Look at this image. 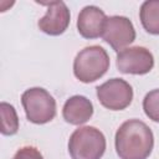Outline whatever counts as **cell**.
Here are the masks:
<instances>
[{
  "mask_svg": "<svg viewBox=\"0 0 159 159\" xmlns=\"http://www.w3.org/2000/svg\"><path fill=\"white\" fill-rule=\"evenodd\" d=\"M12 159H43V157L35 147H22L15 153Z\"/></svg>",
  "mask_w": 159,
  "mask_h": 159,
  "instance_id": "5bb4252c",
  "label": "cell"
},
{
  "mask_svg": "<svg viewBox=\"0 0 159 159\" xmlns=\"http://www.w3.org/2000/svg\"><path fill=\"white\" fill-rule=\"evenodd\" d=\"M107 20L103 10L94 5L84 6L77 19V30L80 35L84 39L92 40L102 36L103 26Z\"/></svg>",
  "mask_w": 159,
  "mask_h": 159,
  "instance_id": "9c48e42d",
  "label": "cell"
},
{
  "mask_svg": "<svg viewBox=\"0 0 159 159\" xmlns=\"http://www.w3.org/2000/svg\"><path fill=\"white\" fill-rule=\"evenodd\" d=\"M102 37L114 51L119 52L135 40V30L128 17L116 15L107 17Z\"/></svg>",
  "mask_w": 159,
  "mask_h": 159,
  "instance_id": "8992f818",
  "label": "cell"
},
{
  "mask_svg": "<svg viewBox=\"0 0 159 159\" xmlns=\"http://www.w3.org/2000/svg\"><path fill=\"white\" fill-rule=\"evenodd\" d=\"M109 68V56L101 46H88L81 50L73 61L75 77L83 82L91 83L99 80Z\"/></svg>",
  "mask_w": 159,
  "mask_h": 159,
  "instance_id": "7a4b0ae2",
  "label": "cell"
},
{
  "mask_svg": "<svg viewBox=\"0 0 159 159\" xmlns=\"http://www.w3.org/2000/svg\"><path fill=\"white\" fill-rule=\"evenodd\" d=\"M0 113H1V134L4 135H14L19 130V117L17 113L10 103L1 102L0 103Z\"/></svg>",
  "mask_w": 159,
  "mask_h": 159,
  "instance_id": "7c38bea8",
  "label": "cell"
},
{
  "mask_svg": "<svg viewBox=\"0 0 159 159\" xmlns=\"http://www.w3.org/2000/svg\"><path fill=\"white\" fill-rule=\"evenodd\" d=\"M99 103L111 111L125 109L133 99L132 86L122 78H111L97 87Z\"/></svg>",
  "mask_w": 159,
  "mask_h": 159,
  "instance_id": "5b68a950",
  "label": "cell"
},
{
  "mask_svg": "<svg viewBox=\"0 0 159 159\" xmlns=\"http://www.w3.org/2000/svg\"><path fill=\"white\" fill-rule=\"evenodd\" d=\"M21 103L26 118L31 123L45 124L56 116V101L45 88L32 87L26 89L21 96Z\"/></svg>",
  "mask_w": 159,
  "mask_h": 159,
  "instance_id": "277c9868",
  "label": "cell"
},
{
  "mask_svg": "<svg viewBox=\"0 0 159 159\" xmlns=\"http://www.w3.org/2000/svg\"><path fill=\"white\" fill-rule=\"evenodd\" d=\"M47 11L39 20V29L50 36L62 35L70 25V10L63 1H51L46 4Z\"/></svg>",
  "mask_w": 159,
  "mask_h": 159,
  "instance_id": "ba28073f",
  "label": "cell"
},
{
  "mask_svg": "<svg viewBox=\"0 0 159 159\" xmlns=\"http://www.w3.org/2000/svg\"><path fill=\"white\" fill-rule=\"evenodd\" d=\"M93 116V104L84 96L70 97L62 108L63 119L73 125H81L91 119Z\"/></svg>",
  "mask_w": 159,
  "mask_h": 159,
  "instance_id": "30bf717a",
  "label": "cell"
},
{
  "mask_svg": "<svg viewBox=\"0 0 159 159\" xmlns=\"http://www.w3.org/2000/svg\"><path fill=\"white\" fill-rule=\"evenodd\" d=\"M106 152V138L94 127L76 129L68 140V153L72 159H101Z\"/></svg>",
  "mask_w": 159,
  "mask_h": 159,
  "instance_id": "3957f363",
  "label": "cell"
},
{
  "mask_svg": "<svg viewBox=\"0 0 159 159\" xmlns=\"http://www.w3.org/2000/svg\"><path fill=\"white\" fill-rule=\"evenodd\" d=\"M114 143L120 159H147L154 147V135L144 122L129 119L118 128Z\"/></svg>",
  "mask_w": 159,
  "mask_h": 159,
  "instance_id": "6da1fadb",
  "label": "cell"
},
{
  "mask_svg": "<svg viewBox=\"0 0 159 159\" xmlns=\"http://www.w3.org/2000/svg\"><path fill=\"white\" fill-rule=\"evenodd\" d=\"M143 109L149 119L159 123V88L145 94L143 99Z\"/></svg>",
  "mask_w": 159,
  "mask_h": 159,
  "instance_id": "4fadbf2b",
  "label": "cell"
},
{
  "mask_svg": "<svg viewBox=\"0 0 159 159\" xmlns=\"http://www.w3.org/2000/svg\"><path fill=\"white\" fill-rule=\"evenodd\" d=\"M139 19L147 32L159 35V0L144 1L139 10Z\"/></svg>",
  "mask_w": 159,
  "mask_h": 159,
  "instance_id": "8fae6325",
  "label": "cell"
},
{
  "mask_svg": "<svg viewBox=\"0 0 159 159\" xmlns=\"http://www.w3.org/2000/svg\"><path fill=\"white\" fill-rule=\"evenodd\" d=\"M153 66L152 52L142 46L127 47L117 55V68L125 75H145L152 71Z\"/></svg>",
  "mask_w": 159,
  "mask_h": 159,
  "instance_id": "52a82bcc",
  "label": "cell"
}]
</instances>
